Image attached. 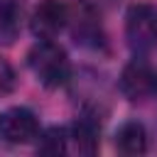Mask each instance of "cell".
<instances>
[{"label": "cell", "instance_id": "obj_1", "mask_svg": "<svg viewBox=\"0 0 157 157\" xmlns=\"http://www.w3.org/2000/svg\"><path fill=\"white\" fill-rule=\"evenodd\" d=\"M27 66L44 88H59L71 76V61L54 39H39L27 52Z\"/></svg>", "mask_w": 157, "mask_h": 157}, {"label": "cell", "instance_id": "obj_2", "mask_svg": "<svg viewBox=\"0 0 157 157\" xmlns=\"http://www.w3.org/2000/svg\"><path fill=\"white\" fill-rule=\"evenodd\" d=\"M125 39L135 56H147L157 49V7L135 2L125 12Z\"/></svg>", "mask_w": 157, "mask_h": 157}, {"label": "cell", "instance_id": "obj_3", "mask_svg": "<svg viewBox=\"0 0 157 157\" xmlns=\"http://www.w3.org/2000/svg\"><path fill=\"white\" fill-rule=\"evenodd\" d=\"M118 88L128 101H150L157 98V66L145 56H135L120 71Z\"/></svg>", "mask_w": 157, "mask_h": 157}, {"label": "cell", "instance_id": "obj_4", "mask_svg": "<svg viewBox=\"0 0 157 157\" xmlns=\"http://www.w3.org/2000/svg\"><path fill=\"white\" fill-rule=\"evenodd\" d=\"M39 120L29 108L12 105L0 113V140L10 145H29L39 140Z\"/></svg>", "mask_w": 157, "mask_h": 157}, {"label": "cell", "instance_id": "obj_5", "mask_svg": "<svg viewBox=\"0 0 157 157\" xmlns=\"http://www.w3.org/2000/svg\"><path fill=\"white\" fill-rule=\"evenodd\" d=\"M66 27L71 29V37L81 47L96 49L103 42V29H101V17L88 2H74L69 5V20Z\"/></svg>", "mask_w": 157, "mask_h": 157}, {"label": "cell", "instance_id": "obj_6", "mask_svg": "<svg viewBox=\"0 0 157 157\" xmlns=\"http://www.w3.org/2000/svg\"><path fill=\"white\" fill-rule=\"evenodd\" d=\"M69 20V5L61 0H42L32 17H29V29L37 39H54Z\"/></svg>", "mask_w": 157, "mask_h": 157}, {"label": "cell", "instance_id": "obj_7", "mask_svg": "<svg viewBox=\"0 0 157 157\" xmlns=\"http://www.w3.org/2000/svg\"><path fill=\"white\" fill-rule=\"evenodd\" d=\"M98 135H101V125L93 120V115H81L69 128V150L78 155H96L101 145Z\"/></svg>", "mask_w": 157, "mask_h": 157}, {"label": "cell", "instance_id": "obj_8", "mask_svg": "<svg viewBox=\"0 0 157 157\" xmlns=\"http://www.w3.org/2000/svg\"><path fill=\"white\" fill-rule=\"evenodd\" d=\"M115 147L123 155H142L147 150V130L137 120H125L115 130Z\"/></svg>", "mask_w": 157, "mask_h": 157}, {"label": "cell", "instance_id": "obj_9", "mask_svg": "<svg viewBox=\"0 0 157 157\" xmlns=\"http://www.w3.org/2000/svg\"><path fill=\"white\" fill-rule=\"evenodd\" d=\"M37 150L47 152V155L69 152V128H49L47 132H39Z\"/></svg>", "mask_w": 157, "mask_h": 157}, {"label": "cell", "instance_id": "obj_10", "mask_svg": "<svg viewBox=\"0 0 157 157\" xmlns=\"http://www.w3.org/2000/svg\"><path fill=\"white\" fill-rule=\"evenodd\" d=\"M15 83H17V78H15V69H12L5 59H0V98L10 96L12 88H15Z\"/></svg>", "mask_w": 157, "mask_h": 157}]
</instances>
